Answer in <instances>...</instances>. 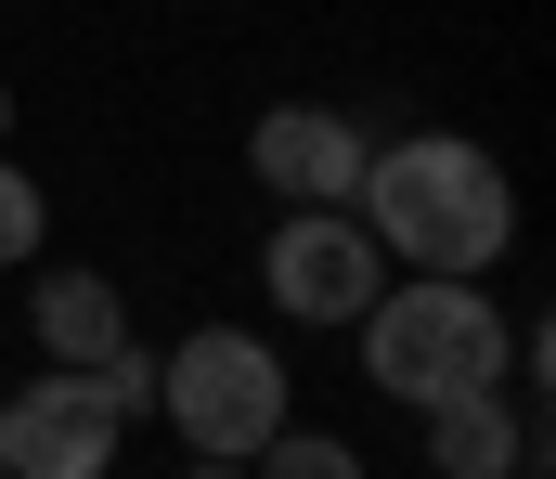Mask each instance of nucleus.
Segmentation results:
<instances>
[{
	"instance_id": "nucleus-1",
	"label": "nucleus",
	"mask_w": 556,
	"mask_h": 479,
	"mask_svg": "<svg viewBox=\"0 0 556 479\" xmlns=\"http://www.w3.org/2000/svg\"><path fill=\"white\" fill-rule=\"evenodd\" d=\"M363 234L389 247V273H505L518 260V181L466 130H402L363 143Z\"/></svg>"
},
{
	"instance_id": "nucleus-2",
	"label": "nucleus",
	"mask_w": 556,
	"mask_h": 479,
	"mask_svg": "<svg viewBox=\"0 0 556 479\" xmlns=\"http://www.w3.org/2000/svg\"><path fill=\"white\" fill-rule=\"evenodd\" d=\"M518 363V324L492 312V273H389L363 299V376L389 402H466V389H505Z\"/></svg>"
},
{
	"instance_id": "nucleus-3",
	"label": "nucleus",
	"mask_w": 556,
	"mask_h": 479,
	"mask_svg": "<svg viewBox=\"0 0 556 479\" xmlns=\"http://www.w3.org/2000/svg\"><path fill=\"white\" fill-rule=\"evenodd\" d=\"M155 415L194 441V454H260L285 415H298V376H285V350L260 324H194L181 350H155Z\"/></svg>"
},
{
	"instance_id": "nucleus-4",
	"label": "nucleus",
	"mask_w": 556,
	"mask_h": 479,
	"mask_svg": "<svg viewBox=\"0 0 556 479\" xmlns=\"http://www.w3.org/2000/svg\"><path fill=\"white\" fill-rule=\"evenodd\" d=\"M117 441L130 415L91 363H39L26 389H0V479H117Z\"/></svg>"
},
{
	"instance_id": "nucleus-5",
	"label": "nucleus",
	"mask_w": 556,
	"mask_h": 479,
	"mask_svg": "<svg viewBox=\"0 0 556 479\" xmlns=\"http://www.w3.org/2000/svg\"><path fill=\"white\" fill-rule=\"evenodd\" d=\"M260 286L285 324H363V299L389 286V247L363 234V207H285L260 247Z\"/></svg>"
},
{
	"instance_id": "nucleus-6",
	"label": "nucleus",
	"mask_w": 556,
	"mask_h": 479,
	"mask_svg": "<svg viewBox=\"0 0 556 479\" xmlns=\"http://www.w3.org/2000/svg\"><path fill=\"white\" fill-rule=\"evenodd\" d=\"M363 117H337V104H260V130H247V168H260V194L273 207H350L363 194Z\"/></svg>"
},
{
	"instance_id": "nucleus-7",
	"label": "nucleus",
	"mask_w": 556,
	"mask_h": 479,
	"mask_svg": "<svg viewBox=\"0 0 556 479\" xmlns=\"http://www.w3.org/2000/svg\"><path fill=\"white\" fill-rule=\"evenodd\" d=\"M427 467L440 479H544V415H531L518 389L427 402Z\"/></svg>"
},
{
	"instance_id": "nucleus-8",
	"label": "nucleus",
	"mask_w": 556,
	"mask_h": 479,
	"mask_svg": "<svg viewBox=\"0 0 556 479\" xmlns=\"http://www.w3.org/2000/svg\"><path fill=\"white\" fill-rule=\"evenodd\" d=\"M26 337H39L52 363H104V350L130 337L117 273H78V260H65V273H39V260H26Z\"/></svg>"
},
{
	"instance_id": "nucleus-9",
	"label": "nucleus",
	"mask_w": 556,
	"mask_h": 479,
	"mask_svg": "<svg viewBox=\"0 0 556 479\" xmlns=\"http://www.w3.org/2000/svg\"><path fill=\"white\" fill-rule=\"evenodd\" d=\"M247 479H363V454H350L337 428H298V415H285L273 441L247 454Z\"/></svg>"
},
{
	"instance_id": "nucleus-10",
	"label": "nucleus",
	"mask_w": 556,
	"mask_h": 479,
	"mask_svg": "<svg viewBox=\"0 0 556 479\" xmlns=\"http://www.w3.org/2000/svg\"><path fill=\"white\" fill-rule=\"evenodd\" d=\"M39 234H52V194H39V168L0 156V273H26L39 260Z\"/></svg>"
},
{
	"instance_id": "nucleus-11",
	"label": "nucleus",
	"mask_w": 556,
	"mask_h": 479,
	"mask_svg": "<svg viewBox=\"0 0 556 479\" xmlns=\"http://www.w3.org/2000/svg\"><path fill=\"white\" fill-rule=\"evenodd\" d=\"M181 479H247V467H233V454H194V467H181Z\"/></svg>"
},
{
	"instance_id": "nucleus-12",
	"label": "nucleus",
	"mask_w": 556,
	"mask_h": 479,
	"mask_svg": "<svg viewBox=\"0 0 556 479\" xmlns=\"http://www.w3.org/2000/svg\"><path fill=\"white\" fill-rule=\"evenodd\" d=\"M0 143H13V78H0Z\"/></svg>"
}]
</instances>
